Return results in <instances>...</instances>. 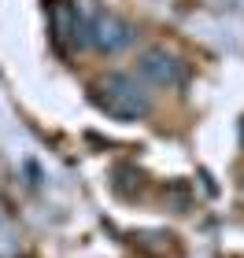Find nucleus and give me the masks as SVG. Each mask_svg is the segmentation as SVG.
Masks as SVG:
<instances>
[{
    "instance_id": "f257e3e1",
    "label": "nucleus",
    "mask_w": 244,
    "mask_h": 258,
    "mask_svg": "<svg viewBox=\"0 0 244 258\" xmlns=\"http://www.w3.org/2000/svg\"><path fill=\"white\" fill-rule=\"evenodd\" d=\"M100 92H104L100 103L111 114H119V118H137V114L148 111V100L141 96V89H137L133 81H126V78H111Z\"/></svg>"
}]
</instances>
